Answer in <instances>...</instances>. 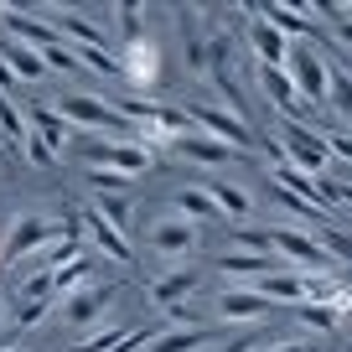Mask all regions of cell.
I'll list each match as a JSON object with an SVG mask.
<instances>
[{
    "label": "cell",
    "mask_w": 352,
    "mask_h": 352,
    "mask_svg": "<svg viewBox=\"0 0 352 352\" xmlns=\"http://www.w3.org/2000/svg\"><path fill=\"white\" fill-rule=\"evenodd\" d=\"M11 94H16V78H11V67L0 63V99H11Z\"/></svg>",
    "instance_id": "obj_37"
},
{
    "label": "cell",
    "mask_w": 352,
    "mask_h": 352,
    "mask_svg": "<svg viewBox=\"0 0 352 352\" xmlns=\"http://www.w3.org/2000/svg\"><path fill=\"white\" fill-rule=\"evenodd\" d=\"M0 352H21V347H11V342H0Z\"/></svg>",
    "instance_id": "obj_39"
},
{
    "label": "cell",
    "mask_w": 352,
    "mask_h": 352,
    "mask_svg": "<svg viewBox=\"0 0 352 352\" xmlns=\"http://www.w3.org/2000/svg\"><path fill=\"white\" fill-rule=\"evenodd\" d=\"M57 239H67L57 218H47V212H16L11 233L0 239V264H26L32 254H42L47 243H57ZM67 243H73V239H67Z\"/></svg>",
    "instance_id": "obj_3"
},
{
    "label": "cell",
    "mask_w": 352,
    "mask_h": 352,
    "mask_svg": "<svg viewBox=\"0 0 352 352\" xmlns=\"http://www.w3.org/2000/svg\"><path fill=\"white\" fill-rule=\"evenodd\" d=\"M120 11V32H124V42H135V36H145V6H135V0H124V6H114Z\"/></svg>",
    "instance_id": "obj_29"
},
{
    "label": "cell",
    "mask_w": 352,
    "mask_h": 352,
    "mask_svg": "<svg viewBox=\"0 0 352 352\" xmlns=\"http://www.w3.org/2000/svg\"><path fill=\"white\" fill-rule=\"evenodd\" d=\"M145 243H151L161 259H187V254H197V223H187L182 212H166V218L151 223Z\"/></svg>",
    "instance_id": "obj_10"
},
{
    "label": "cell",
    "mask_w": 352,
    "mask_h": 352,
    "mask_svg": "<svg viewBox=\"0 0 352 352\" xmlns=\"http://www.w3.org/2000/svg\"><path fill=\"white\" fill-rule=\"evenodd\" d=\"M249 47H254V57H259V67H285L290 63V42L270 21H259L254 6H249Z\"/></svg>",
    "instance_id": "obj_20"
},
{
    "label": "cell",
    "mask_w": 352,
    "mask_h": 352,
    "mask_svg": "<svg viewBox=\"0 0 352 352\" xmlns=\"http://www.w3.org/2000/svg\"><path fill=\"white\" fill-rule=\"evenodd\" d=\"M212 270H218V275H228V280H239V285H254V280L275 275L280 259H270V254H218V259H212Z\"/></svg>",
    "instance_id": "obj_22"
},
{
    "label": "cell",
    "mask_w": 352,
    "mask_h": 352,
    "mask_svg": "<svg viewBox=\"0 0 352 352\" xmlns=\"http://www.w3.org/2000/svg\"><path fill=\"white\" fill-rule=\"evenodd\" d=\"M6 32H11V42H21V47H32V52H47V47L52 42H63V36L52 32V21H47V16H26V11H11V6H6Z\"/></svg>",
    "instance_id": "obj_15"
},
{
    "label": "cell",
    "mask_w": 352,
    "mask_h": 352,
    "mask_svg": "<svg viewBox=\"0 0 352 352\" xmlns=\"http://www.w3.org/2000/svg\"><path fill=\"white\" fill-rule=\"evenodd\" d=\"M285 73H290V83H296L300 104H306L311 114H321V109H327V94H331V67H327V57H321V47H316V42H296V47H290Z\"/></svg>",
    "instance_id": "obj_4"
},
{
    "label": "cell",
    "mask_w": 352,
    "mask_h": 352,
    "mask_svg": "<svg viewBox=\"0 0 352 352\" xmlns=\"http://www.w3.org/2000/svg\"><path fill=\"white\" fill-rule=\"evenodd\" d=\"M270 254L296 264V275H327L331 270V254L321 249V239H311V233H300V228H275L270 233Z\"/></svg>",
    "instance_id": "obj_8"
},
{
    "label": "cell",
    "mask_w": 352,
    "mask_h": 352,
    "mask_svg": "<svg viewBox=\"0 0 352 352\" xmlns=\"http://www.w3.org/2000/svg\"><path fill=\"white\" fill-rule=\"evenodd\" d=\"M0 155H6V145H0Z\"/></svg>",
    "instance_id": "obj_41"
},
{
    "label": "cell",
    "mask_w": 352,
    "mask_h": 352,
    "mask_svg": "<svg viewBox=\"0 0 352 352\" xmlns=\"http://www.w3.org/2000/svg\"><path fill=\"white\" fill-rule=\"evenodd\" d=\"M259 342H270V337H233V342H223L218 352H254Z\"/></svg>",
    "instance_id": "obj_36"
},
{
    "label": "cell",
    "mask_w": 352,
    "mask_h": 352,
    "mask_svg": "<svg viewBox=\"0 0 352 352\" xmlns=\"http://www.w3.org/2000/svg\"><path fill=\"white\" fill-rule=\"evenodd\" d=\"M316 239H321V249H327L331 259L342 254V259L352 264V233H342V228H327V233H316Z\"/></svg>",
    "instance_id": "obj_33"
},
{
    "label": "cell",
    "mask_w": 352,
    "mask_h": 352,
    "mask_svg": "<svg viewBox=\"0 0 352 352\" xmlns=\"http://www.w3.org/2000/svg\"><path fill=\"white\" fill-rule=\"evenodd\" d=\"M254 16L270 21L290 47H296V42H316V21H311L306 6H285V0H275V6H254Z\"/></svg>",
    "instance_id": "obj_11"
},
{
    "label": "cell",
    "mask_w": 352,
    "mask_h": 352,
    "mask_svg": "<svg viewBox=\"0 0 352 352\" xmlns=\"http://www.w3.org/2000/svg\"><path fill=\"white\" fill-rule=\"evenodd\" d=\"M327 145H331V155L352 161V135H342V130H327Z\"/></svg>",
    "instance_id": "obj_35"
},
{
    "label": "cell",
    "mask_w": 352,
    "mask_h": 352,
    "mask_svg": "<svg viewBox=\"0 0 352 352\" xmlns=\"http://www.w3.org/2000/svg\"><path fill=\"white\" fill-rule=\"evenodd\" d=\"M26 124H32V135H36V140H42L52 155H63L67 145L78 140V135L67 130V120L52 109V104H32V109H26Z\"/></svg>",
    "instance_id": "obj_17"
},
{
    "label": "cell",
    "mask_w": 352,
    "mask_h": 352,
    "mask_svg": "<svg viewBox=\"0 0 352 352\" xmlns=\"http://www.w3.org/2000/svg\"><path fill=\"white\" fill-rule=\"evenodd\" d=\"M109 300H114V285H83V290H73L67 300H57V306H63V321H67V327L83 331V327H94V321L109 311Z\"/></svg>",
    "instance_id": "obj_14"
},
{
    "label": "cell",
    "mask_w": 352,
    "mask_h": 352,
    "mask_svg": "<svg viewBox=\"0 0 352 352\" xmlns=\"http://www.w3.org/2000/svg\"><path fill=\"white\" fill-rule=\"evenodd\" d=\"M94 259H99V254L78 243V249L67 254L63 264H57V270H52V290H57V300H67V296H73V290L94 285Z\"/></svg>",
    "instance_id": "obj_18"
},
{
    "label": "cell",
    "mask_w": 352,
    "mask_h": 352,
    "mask_svg": "<svg viewBox=\"0 0 352 352\" xmlns=\"http://www.w3.org/2000/svg\"><path fill=\"white\" fill-rule=\"evenodd\" d=\"M0 21H6V6H0Z\"/></svg>",
    "instance_id": "obj_40"
},
{
    "label": "cell",
    "mask_w": 352,
    "mask_h": 352,
    "mask_svg": "<svg viewBox=\"0 0 352 352\" xmlns=\"http://www.w3.org/2000/svg\"><path fill=\"white\" fill-rule=\"evenodd\" d=\"M114 67H120V83L130 88V94H140V99H145V88L161 83V42H155L151 32L135 36V42H120Z\"/></svg>",
    "instance_id": "obj_6"
},
{
    "label": "cell",
    "mask_w": 352,
    "mask_h": 352,
    "mask_svg": "<svg viewBox=\"0 0 352 352\" xmlns=\"http://www.w3.org/2000/svg\"><path fill=\"white\" fill-rule=\"evenodd\" d=\"M208 342H212L208 327H166L145 342V352H202Z\"/></svg>",
    "instance_id": "obj_23"
},
{
    "label": "cell",
    "mask_w": 352,
    "mask_h": 352,
    "mask_svg": "<svg viewBox=\"0 0 352 352\" xmlns=\"http://www.w3.org/2000/svg\"><path fill=\"white\" fill-rule=\"evenodd\" d=\"M296 316H300V321H306V327H311V331H337V327H342V321H337V316H331V311H321V306H311V300H300V306H296Z\"/></svg>",
    "instance_id": "obj_31"
},
{
    "label": "cell",
    "mask_w": 352,
    "mask_h": 352,
    "mask_svg": "<svg viewBox=\"0 0 352 352\" xmlns=\"http://www.w3.org/2000/svg\"><path fill=\"white\" fill-rule=\"evenodd\" d=\"M327 109L337 114L342 124H352V73H347V67H331V94H327Z\"/></svg>",
    "instance_id": "obj_28"
},
{
    "label": "cell",
    "mask_w": 352,
    "mask_h": 352,
    "mask_svg": "<svg viewBox=\"0 0 352 352\" xmlns=\"http://www.w3.org/2000/svg\"><path fill=\"white\" fill-rule=\"evenodd\" d=\"M182 109H187V124H192V130H202L208 140L228 145V151H239V155L259 151V140H264L249 120H239V114L223 109V104H182Z\"/></svg>",
    "instance_id": "obj_2"
},
{
    "label": "cell",
    "mask_w": 352,
    "mask_h": 352,
    "mask_svg": "<svg viewBox=\"0 0 352 352\" xmlns=\"http://www.w3.org/2000/svg\"><path fill=\"white\" fill-rule=\"evenodd\" d=\"M270 254V233H254V228H233V254ZM275 259V254H270Z\"/></svg>",
    "instance_id": "obj_32"
},
{
    "label": "cell",
    "mask_w": 352,
    "mask_h": 352,
    "mask_svg": "<svg viewBox=\"0 0 352 352\" xmlns=\"http://www.w3.org/2000/svg\"><path fill=\"white\" fill-rule=\"evenodd\" d=\"M0 63L11 67V78L16 83H36V78H47V63H42V52H32V47H21V42H0Z\"/></svg>",
    "instance_id": "obj_24"
},
{
    "label": "cell",
    "mask_w": 352,
    "mask_h": 352,
    "mask_svg": "<svg viewBox=\"0 0 352 352\" xmlns=\"http://www.w3.org/2000/svg\"><path fill=\"white\" fill-rule=\"evenodd\" d=\"M42 63H47V73H78V57H73V47H67V42H52L42 52Z\"/></svg>",
    "instance_id": "obj_30"
},
{
    "label": "cell",
    "mask_w": 352,
    "mask_h": 352,
    "mask_svg": "<svg viewBox=\"0 0 352 352\" xmlns=\"http://www.w3.org/2000/svg\"><path fill=\"white\" fill-rule=\"evenodd\" d=\"M212 311H218V321H233V327H249V321H264L270 316V300L264 296H254L249 285H228L218 300H212Z\"/></svg>",
    "instance_id": "obj_13"
},
{
    "label": "cell",
    "mask_w": 352,
    "mask_h": 352,
    "mask_svg": "<svg viewBox=\"0 0 352 352\" xmlns=\"http://www.w3.org/2000/svg\"><path fill=\"white\" fill-rule=\"evenodd\" d=\"M0 327H6V296H0Z\"/></svg>",
    "instance_id": "obj_38"
},
{
    "label": "cell",
    "mask_w": 352,
    "mask_h": 352,
    "mask_svg": "<svg viewBox=\"0 0 352 352\" xmlns=\"http://www.w3.org/2000/svg\"><path fill=\"white\" fill-rule=\"evenodd\" d=\"M254 352H321V342H306V337H290V342H259Z\"/></svg>",
    "instance_id": "obj_34"
},
{
    "label": "cell",
    "mask_w": 352,
    "mask_h": 352,
    "mask_svg": "<svg viewBox=\"0 0 352 352\" xmlns=\"http://www.w3.org/2000/svg\"><path fill=\"white\" fill-rule=\"evenodd\" d=\"M73 145H78V161L88 171H120L130 182L140 171H151V161H155L145 145H130V140H73Z\"/></svg>",
    "instance_id": "obj_5"
},
{
    "label": "cell",
    "mask_w": 352,
    "mask_h": 352,
    "mask_svg": "<svg viewBox=\"0 0 352 352\" xmlns=\"http://www.w3.org/2000/svg\"><path fill=\"white\" fill-rule=\"evenodd\" d=\"M83 228H88V239H94V249H99V254H109L114 264H135V243H130V233H120L114 223H104L94 208H83Z\"/></svg>",
    "instance_id": "obj_16"
},
{
    "label": "cell",
    "mask_w": 352,
    "mask_h": 352,
    "mask_svg": "<svg viewBox=\"0 0 352 352\" xmlns=\"http://www.w3.org/2000/svg\"><path fill=\"white\" fill-rule=\"evenodd\" d=\"M171 208L182 212V218H187V223H212V218H223V212H218V202H212V192H208V187H182V192H176V197H171Z\"/></svg>",
    "instance_id": "obj_26"
},
{
    "label": "cell",
    "mask_w": 352,
    "mask_h": 352,
    "mask_svg": "<svg viewBox=\"0 0 352 352\" xmlns=\"http://www.w3.org/2000/svg\"><path fill=\"white\" fill-rule=\"evenodd\" d=\"M52 109L67 120V130H73V135L83 130V135H109V140H130V145H135V124L124 120L114 104L94 99V94H83V88H67V94H57Z\"/></svg>",
    "instance_id": "obj_1"
},
{
    "label": "cell",
    "mask_w": 352,
    "mask_h": 352,
    "mask_svg": "<svg viewBox=\"0 0 352 352\" xmlns=\"http://www.w3.org/2000/svg\"><path fill=\"white\" fill-rule=\"evenodd\" d=\"M57 306V290H52V270H26V280L16 285L11 296V311H16V327H36V321H47V311Z\"/></svg>",
    "instance_id": "obj_9"
},
{
    "label": "cell",
    "mask_w": 352,
    "mask_h": 352,
    "mask_svg": "<svg viewBox=\"0 0 352 352\" xmlns=\"http://www.w3.org/2000/svg\"><path fill=\"white\" fill-rule=\"evenodd\" d=\"M197 270L192 264H176V270H166V275H155L151 285H145V296H151V306L155 311H171V306H182L187 296H197Z\"/></svg>",
    "instance_id": "obj_12"
},
{
    "label": "cell",
    "mask_w": 352,
    "mask_h": 352,
    "mask_svg": "<svg viewBox=\"0 0 352 352\" xmlns=\"http://www.w3.org/2000/svg\"><path fill=\"white\" fill-rule=\"evenodd\" d=\"M208 192H212V202H218V212H223V218H233L239 228H243V218H254V197L243 187H233V182H218V176H212Z\"/></svg>",
    "instance_id": "obj_25"
},
{
    "label": "cell",
    "mask_w": 352,
    "mask_h": 352,
    "mask_svg": "<svg viewBox=\"0 0 352 352\" xmlns=\"http://www.w3.org/2000/svg\"><path fill=\"white\" fill-rule=\"evenodd\" d=\"M94 212L124 233L135 223V197H130V192H94Z\"/></svg>",
    "instance_id": "obj_27"
},
{
    "label": "cell",
    "mask_w": 352,
    "mask_h": 352,
    "mask_svg": "<svg viewBox=\"0 0 352 352\" xmlns=\"http://www.w3.org/2000/svg\"><path fill=\"white\" fill-rule=\"evenodd\" d=\"M280 135H285V161L290 166H300L306 176H331V145H327V130H311V124H296V120H285L280 124Z\"/></svg>",
    "instance_id": "obj_7"
},
{
    "label": "cell",
    "mask_w": 352,
    "mask_h": 352,
    "mask_svg": "<svg viewBox=\"0 0 352 352\" xmlns=\"http://www.w3.org/2000/svg\"><path fill=\"white\" fill-rule=\"evenodd\" d=\"M254 296H264L270 306H290L296 311L300 300H306V275H296V270H275V275H264V280H254Z\"/></svg>",
    "instance_id": "obj_21"
},
{
    "label": "cell",
    "mask_w": 352,
    "mask_h": 352,
    "mask_svg": "<svg viewBox=\"0 0 352 352\" xmlns=\"http://www.w3.org/2000/svg\"><path fill=\"white\" fill-rule=\"evenodd\" d=\"M171 151L182 155V161H197V166H233V161H239V151H228V145L208 140L202 130H187V135H176V140H171Z\"/></svg>",
    "instance_id": "obj_19"
}]
</instances>
